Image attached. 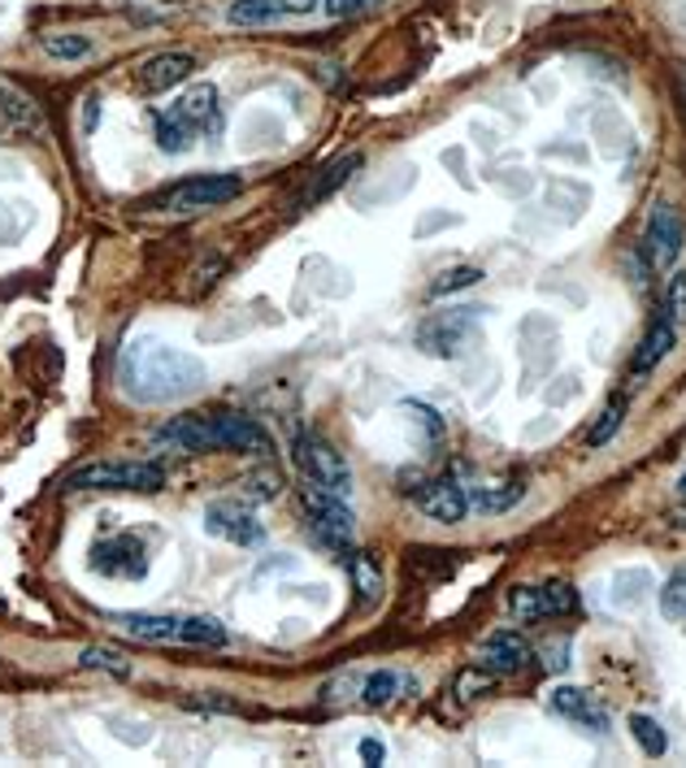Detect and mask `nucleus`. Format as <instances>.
Instances as JSON below:
<instances>
[{
    "label": "nucleus",
    "instance_id": "1",
    "mask_svg": "<svg viewBox=\"0 0 686 768\" xmlns=\"http://www.w3.org/2000/svg\"><path fill=\"white\" fill-rule=\"evenodd\" d=\"M205 365L161 339H131L117 357V387L135 405H170L187 400L205 387Z\"/></svg>",
    "mask_w": 686,
    "mask_h": 768
},
{
    "label": "nucleus",
    "instance_id": "2",
    "mask_svg": "<svg viewBox=\"0 0 686 768\" xmlns=\"http://www.w3.org/2000/svg\"><path fill=\"white\" fill-rule=\"evenodd\" d=\"M291 461L305 473L309 491L339 495V500L352 495V469L344 461V452H339L335 443H326L317 430H296V439H291Z\"/></svg>",
    "mask_w": 686,
    "mask_h": 768
},
{
    "label": "nucleus",
    "instance_id": "3",
    "mask_svg": "<svg viewBox=\"0 0 686 768\" xmlns=\"http://www.w3.org/2000/svg\"><path fill=\"white\" fill-rule=\"evenodd\" d=\"M70 491H144L153 495L165 487V469L157 461H96L79 464L65 478Z\"/></svg>",
    "mask_w": 686,
    "mask_h": 768
},
{
    "label": "nucleus",
    "instance_id": "4",
    "mask_svg": "<svg viewBox=\"0 0 686 768\" xmlns=\"http://www.w3.org/2000/svg\"><path fill=\"white\" fill-rule=\"evenodd\" d=\"M244 192V178L239 174H196V178H183L174 183L170 192H161L157 201H149V208L161 213H201V208H217L226 201H235Z\"/></svg>",
    "mask_w": 686,
    "mask_h": 768
},
{
    "label": "nucleus",
    "instance_id": "5",
    "mask_svg": "<svg viewBox=\"0 0 686 768\" xmlns=\"http://www.w3.org/2000/svg\"><path fill=\"white\" fill-rule=\"evenodd\" d=\"M305 504H309V525H314V539L321 547H330L335 556L357 547V516L339 495H321V491L305 487Z\"/></svg>",
    "mask_w": 686,
    "mask_h": 768
},
{
    "label": "nucleus",
    "instance_id": "6",
    "mask_svg": "<svg viewBox=\"0 0 686 768\" xmlns=\"http://www.w3.org/2000/svg\"><path fill=\"white\" fill-rule=\"evenodd\" d=\"M487 308H448V313H434V317H426L422 326H418V348H422L426 357H457L461 352V344L470 339L478 330V317H482Z\"/></svg>",
    "mask_w": 686,
    "mask_h": 768
},
{
    "label": "nucleus",
    "instance_id": "7",
    "mask_svg": "<svg viewBox=\"0 0 686 768\" xmlns=\"http://www.w3.org/2000/svg\"><path fill=\"white\" fill-rule=\"evenodd\" d=\"M686 244V222L674 205H652L647 222H643V260L652 269H674V260L683 256Z\"/></svg>",
    "mask_w": 686,
    "mask_h": 768
},
{
    "label": "nucleus",
    "instance_id": "8",
    "mask_svg": "<svg viewBox=\"0 0 686 768\" xmlns=\"http://www.w3.org/2000/svg\"><path fill=\"white\" fill-rule=\"evenodd\" d=\"M213 439H217V452H239L257 461L274 457V439L244 412H213Z\"/></svg>",
    "mask_w": 686,
    "mask_h": 768
},
{
    "label": "nucleus",
    "instance_id": "9",
    "mask_svg": "<svg viewBox=\"0 0 686 768\" xmlns=\"http://www.w3.org/2000/svg\"><path fill=\"white\" fill-rule=\"evenodd\" d=\"M192 74H196V57L183 49H170V52L149 57V61L135 70V88H140L144 96H161V92L183 88Z\"/></svg>",
    "mask_w": 686,
    "mask_h": 768
},
{
    "label": "nucleus",
    "instance_id": "10",
    "mask_svg": "<svg viewBox=\"0 0 686 768\" xmlns=\"http://www.w3.org/2000/svg\"><path fill=\"white\" fill-rule=\"evenodd\" d=\"M205 530H209L213 539H226V543H235V547H257L265 539V525L253 516L248 509H239V504H231V500H217L205 509Z\"/></svg>",
    "mask_w": 686,
    "mask_h": 768
},
{
    "label": "nucleus",
    "instance_id": "11",
    "mask_svg": "<svg viewBox=\"0 0 686 768\" xmlns=\"http://www.w3.org/2000/svg\"><path fill=\"white\" fill-rule=\"evenodd\" d=\"M530 661H534L530 643L522 638V634H513V629H500V634H491V638L478 647V665L487 668L491 677H513V673H526Z\"/></svg>",
    "mask_w": 686,
    "mask_h": 768
},
{
    "label": "nucleus",
    "instance_id": "12",
    "mask_svg": "<svg viewBox=\"0 0 686 768\" xmlns=\"http://www.w3.org/2000/svg\"><path fill=\"white\" fill-rule=\"evenodd\" d=\"M92 569L105 573V577H144V573H149L144 543H140L135 534H117V539H109V543H96Z\"/></svg>",
    "mask_w": 686,
    "mask_h": 768
},
{
    "label": "nucleus",
    "instance_id": "13",
    "mask_svg": "<svg viewBox=\"0 0 686 768\" xmlns=\"http://www.w3.org/2000/svg\"><path fill=\"white\" fill-rule=\"evenodd\" d=\"M418 509H422L430 521H439V525H457V521H465V512H470V495H465V487H461L457 478H434L430 487H422Z\"/></svg>",
    "mask_w": 686,
    "mask_h": 768
},
{
    "label": "nucleus",
    "instance_id": "14",
    "mask_svg": "<svg viewBox=\"0 0 686 768\" xmlns=\"http://www.w3.org/2000/svg\"><path fill=\"white\" fill-rule=\"evenodd\" d=\"M547 708L556 713V717L574 720L582 729H595V734H608V713L586 695L579 686H556L552 695H547Z\"/></svg>",
    "mask_w": 686,
    "mask_h": 768
},
{
    "label": "nucleus",
    "instance_id": "15",
    "mask_svg": "<svg viewBox=\"0 0 686 768\" xmlns=\"http://www.w3.org/2000/svg\"><path fill=\"white\" fill-rule=\"evenodd\" d=\"M309 9V0H231L226 4V22L231 27H274L287 13Z\"/></svg>",
    "mask_w": 686,
    "mask_h": 768
},
{
    "label": "nucleus",
    "instance_id": "16",
    "mask_svg": "<svg viewBox=\"0 0 686 768\" xmlns=\"http://www.w3.org/2000/svg\"><path fill=\"white\" fill-rule=\"evenodd\" d=\"M361 170V153H344V156H335V161H326L321 170H317V178L300 192V208H309V205H321L326 196H335L352 174Z\"/></svg>",
    "mask_w": 686,
    "mask_h": 768
},
{
    "label": "nucleus",
    "instance_id": "17",
    "mask_svg": "<svg viewBox=\"0 0 686 768\" xmlns=\"http://www.w3.org/2000/svg\"><path fill=\"white\" fill-rule=\"evenodd\" d=\"M174 113L201 135V131H217L222 126V104H217V88L213 83H196L183 101L174 104Z\"/></svg>",
    "mask_w": 686,
    "mask_h": 768
},
{
    "label": "nucleus",
    "instance_id": "18",
    "mask_svg": "<svg viewBox=\"0 0 686 768\" xmlns=\"http://www.w3.org/2000/svg\"><path fill=\"white\" fill-rule=\"evenodd\" d=\"M674 344H678V330H674V317H656L652 326H647V335H643V344H638V352H634V373L643 378V373H652L661 360L674 352Z\"/></svg>",
    "mask_w": 686,
    "mask_h": 768
},
{
    "label": "nucleus",
    "instance_id": "19",
    "mask_svg": "<svg viewBox=\"0 0 686 768\" xmlns=\"http://www.w3.org/2000/svg\"><path fill=\"white\" fill-rule=\"evenodd\" d=\"M122 634L140 638V643H178V625L183 616H161V613H122L113 616Z\"/></svg>",
    "mask_w": 686,
    "mask_h": 768
},
{
    "label": "nucleus",
    "instance_id": "20",
    "mask_svg": "<svg viewBox=\"0 0 686 768\" xmlns=\"http://www.w3.org/2000/svg\"><path fill=\"white\" fill-rule=\"evenodd\" d=\"M348 573H352L361 608H378L382 604V569H378V561L370 552H348Z\"/></svg>",
    "mask_w": 686,
    "mask_h": 768
},
{
    "label": "nucleus",
    "instance_id": "21",
    "mask_svg": "<svg viewBox=\"0 0 686 768\" xmlns=\"http://www.w3.org/2000/svg\"><path fill=\"white\" fill-rule=\"evenodd\" d=\"M647 595H652V577L643 573V569H622L617 577H613V608H622V613H634V608H643L647 604Z\"/></svg>",
    "mask_w": 686,
    "mask_h": 768
},
{
    "label": "nucleus",
    "instance_id": "22",
    "mask_svg": "<svg viewBox=\"0 0 686 768\" xmlns=\"http://www.w3.org/2000/svg\"><path fill=\"white\" fill-rule=\"evenodd\" d=\"M40 49L53 61H88L96 52V44H92V35H79V31H44Z\"/></svg>",
    "mask_w": 686,
    "mask_h": 768
},
{
    "label": "nucleus",
    "instance_id": "23",
    "mask_svg": "<svg viewBox=\"0 0 686 768\" xmlns=\"http://www.w3.org/2000/svg\"><path fill=\"white\" fill-rule=\"evenodd\" d=\"M178 643H187V647H226V625L213 621V616H183Z\"/></svg>",
    "mask_w": 686,
    "mask_h": 768
},
{
    "label": "nucleus",
    "instance_id": "24",
    "mask_svg": "<svg viewBox=\"0 0 686 768\" xmlns=\"http://www.w3.org/2000/svg\"><path fill=\"white\" fill-rule=\"evenodd\" d=\"M526 500V482L522 478H509V482H500V487H482L474 495V504L482 512H509L518 509Z\"/></svg>",
    "mask_w": 686,
    "mask_h": 768
},
{
    "label": "nucleus",
    "instance_id": "25",
    "mask_svg": "<svg viewBox=\"0 0 686 768\" xmlns=\"http://www.w3.org/2000/svg\"><path fill=\"white\" fill-rule=\"evenodd\" d=\"M631 734H634V743H638V751L643 756H665L669 751V734H665V725L656 717H643V713H634L631 717Z\"/></svg>",
    "mask_w": 686,
    "mask_h": 768
},
{
    "label": "nucleus",
    "instance_id": "26",
    "mask_svg": "<svg viewBox=\"0 0 686 768\" xmlns=\"http://www.w3.org/2000/svg\"><path fill=\"white\" fill-rule=\"evenodd\" d=\"M192 140H196V131L178 117V113H161L157 117V149L161 153H187L192 149Z\"/></svg>",
    "mask_w": 686,
    "mask_h": 768
},
{
    "label": "nucleus",
    "instance_id": "27",
    "mask_svg": "<svg viewBox=\"0 0 686 768\" xmlns=\"http://www.w3.org/2000/svg\"><path fill=\"white\" fill-rule=\"evenodd\" d=\"M0 113H4V122H18V126H27V131H44V117H40L35 101H27V96L13 92V88H0Z\"/></svg>",
    "mask_w": 686,
    "mask_h": 768
},
{
    "label": "nucleus",
    "instance_id": "28",
    "mask_svg": "<svg viewBox=\"0 0 686 768\" xmlns=\"http://www.w3.org/2000/svg\"><path fill=\"white\" fill-rule=\"evenodd\" d=\"M622 421H626V400H608L604 412L591 421V430H586V448H604L617 430H622Z\"/></svg>",
    "mask_w": 686,
    "mask_h": 768
},
{
    "label": "nucleus",
    "instance_id": "29",
    "mask_svg": "<svg viewBox=\"0 0 686 768\" xmlns=\"http://www.w3.org/2000/svg\"><path fill=\"white\" fill-rule=\"evenodd\" d=\"M539 600H543V616L579 613V591H574L570 582H547V586H539Z\"/></svg>",
    "mask_w": 686,
    "mask_h": 768
},
{
    "label": "nucleus",
    "instance_id": "30",
    "mask_svg": "<svg viewBox=\"0 0 686 768\" xmlns=\"http://www.w3.org/2000/svg\"><path fill=\"white\" fill-rule=\"evenodd\" d=\"M396 690H400V677H396L391 668H378V673H370V677L361 682V704H366V708H382V704L396 699Z\"/></svg>",
    "mask_w": 686,
    "mask_h": 768
},
{
    "label": "nucleus",
    "instance_id": "31",
    "mask_svg": "<svg viewBox=\"0 0 686 768\" xmlns=\"http://www.w3.org/2000/svg\"><path fill=\"white\" fill-rule=\"evenodd\" d=\"M79 665L101 668L109 677H131V661H126L122 652H113V647H83V652H79Z\"/></svg>",
    "mask_w": 686,
    "mask_h": 768
},
{
    "label": "nucleus",
    "instance_id": "32",
    "mask_svg": "<svg viewBox=\"0 0 686 768\" xmlns=\"http://www.w3.org/2000/svg\"><path fill=\"white\" fill-rule=\"evenodd\" d=\"M661 613L669 621H686V564L669 573V582L661 586Z\"/></svg>",
    "mask_w": 686,
    "mask_h": 768
},
{
    "label": "nucleus",
    "instance_id": "33",
    "mask_svg": "<svg viewBox=\"0 0 686 768\" xmlns=\"http://www.w3.org/2000/svg\"><path fill=\"white\" fill-rule=\"evenodd\" d=\"M478 278H482V269H474V265H452V269H443V274L430 283V296H452V291H465V287H474Z\"/></svg>",
    "mask_w": 686,
    "mask_h": 768
},
{
    "label": "nucleus",
    "instance_id": "34",
    "mask_svg": "<svg viewBox=\"0 0 686 768\" xmlns=\"http://www.w3.org/2000/svg\"><path fill=\"white\" fill-rule=\"evenodd\" d=\"M509 613L518 616L522 625L543 621V600H539V586H513V591H509Z\"/></svg>",
    "mask_w": 686,
    "mask_h": 768
},
{
    "label": "nucleus",
    "instance_id": "35",
    "mask_svg": "<svg viewBox=\"0 0 686 768\" xmlns=\"http://www.w3.org/2000/svg\"><path fill=\"white\" fill-rule=\"evenodd\" d=\"M491 690V673L482 665H474V668H465L461 677H457V699L461 704H474V699H482Z\"/></svg>",
    "mask_w": 686,
    "mask_h": 768
},
{
    "label": "nucleus",
    "instance_id": "36",
    "mask_svg": "<svg viewBox=\"0 0 686 768\" xmlns=\"http://www.w3.org/2000/svg\"><path fill=\"white\" fill-rule=\"evenodd\" d=\"M244 487H248V495H253V500H274V495L283 491V473H278V469H274V473L265 469V473H253Z\"/></svg>",
    "mask_w": 686,
    "mask_h": 768
},
{
    "label": "nucleus",
    "instance_id": "37",
    "mask_svg": "<svg viewBox=\"0 0 686 768\" xmlns=\"http://www.w3.org/2000/svg\"><path fill=\"white\" fill-rule=\"evenodd\" d=\"M669 317L674 321H686V269H678L669 278Z\"/></svg>",
    "mask_w": 686,
    "mask_h": 768
},
{
    "label": "nucleus",
    "instance_id": "38",
    "mask_svg": "<svg viewBox=\"0 0 686 768\" xmlns=\"http://www.w3.org/2000/svg\"><path fill=\"white\" fill-rule=\"evenodd\" d=\"M405 412L422 421V426H426V434H430V439H443V421H439V412H430V409H426V405H405Z\"/></svg>",
    "mask_w": 686,
    "mask_h": 768
},
{
    "label": "nucleus",
    "instance_id": "39",
    "mask_svg": "<svg viewBox=\"0 0 686 768\" xmlns=\"http://www.w3.org/2000/svg\"><path fill=\"white\" fill-rule=\"evenodd\" d=\"M321 4H326L330 18H348V13H361V9H370L378 0H321Z\"/></svg>",
    "mask_w": 686,
    "mask_h": 768
},
{
    "label": "nucleus",
    "instance_id": "40",
    "mask_svg": "<svg viewBox=\"0 0 686 768\" xmlns=\"http://www.w3.org/2000/svg\"><path fill=\"white\" fill-rule=\"evenodd\" d=\"M361 760H366V765H382V760H387V747H382L378 738H366V743H361Z\"/></svg>",
    "mask_w": 686,
    "mask_h": 768
},
{
    "label": "nucleus",
    "instance_id": "41",
    "mask_svg": "<svg viewBox=\"0 0 686 768\" xmlns=\"http://www.w3.org/2000/svg\"><path fill=\"white\" fill-rule=\"evenodd\" d=\"M457 222H461V217H457V213H439V217H426L422 226H418V235H430V231H434V226H457Z\"/></svg>",
    "mask_w": 686,
    "mask_h": 768
},
{
    "label": "nucleus",
    "instance_id": "42",
    "mask_svg": "<svg viewBox=\"0 0 686 768\" xmlns=\"http://www.w3.org/2000/svg\"><path fill=\"white\" fill-rule=\"evenodd\" d=\"M561 382H565L561 391H547V400H552V405H561V400H570V396H579V378H574V373H570V378H561Z\"/></svg>",
    "mask_w": 686,
    "mask_h": 768
},
{
    "label": "nucleus",
    "instance_id": "43",
    "mask_svg": "<svg viewBox=\"0 0 686 768\" xmlns=\"http://www.w3.org/2000/svg\"><path fill=\"white\" fill-rule=\"evenodd\" d=\"M4 126H9V122H4V113H0V131H4Z\"/></svg>",
    "mask_w": 686,
    "mask_h": 768
},
{
    "label": "nucleus",
    "instance_id": "44",
    "mask_svg": "<svg viewBox=\"0 0 686 768\" xmlns=\"http://www.w3.org/2000/svg\"><path fill=\"white\" fill-rule=\"evenodd\" d=\"M683 495H686V478H683Z\"/></svg>",
    "mask_w": 686,
    "mask_h": 768
},
{
    "label": "nucleus",
    "instance_id": "45",
    "mask_svg": "<svg viewBox=\"0 0 686 768\" xmlns=\"http://www.w3.org/2000/svg\"><path fill=\"white\" fill-rule=\"evenodd\" d=\"M309 4H317V0H309Z\"/></svg>",
    "mask_w": 686,
    "mask_h": 768
}]
</instances>
